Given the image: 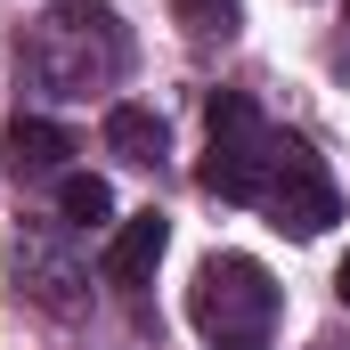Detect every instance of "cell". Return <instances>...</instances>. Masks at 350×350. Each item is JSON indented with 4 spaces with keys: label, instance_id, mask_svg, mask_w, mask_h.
<instances>
[{
    "label": "cell",
    "instance_id": "obj_11",
    "mask_svg": "<svg viewBox=\"0 0 350 350\" xmlns=\"http://www.w3.org/2000/svg\"><path fill=\"white\" fill-rule=\"evenodd\" d=\"M334 293H342V301H350V253H342V269H334Z\"/></svg>",
    "mask_w": 350,
    "mask_h": 350
},
{
    "label": "cell",
    "instance_id": "obj_9",
    "mask_svg": "<svg viewBox=\"0 0 350 350\" xmlns=\"http://www.w3.org/2000/svg\"><path fill=\"white\" fill-rule=\"evenodd\" d=\"M57 212H66V228H106L114 220V187L90 172H66L57 179Z\"/></svg>",
    "mask_w": 350,
    "mask_h": 350
},
{
    "label": "cell",
    "instance_id": "obj_2",
    "mask_svg": "<svg viewBox=\"0 0 350 350\" xmlns=\"http://www.w3.org/2000/svg\"><path fill=\"white\" fill-rule=\"evenodd\" d=\"M187 326L212 350H253L277 326V277L253 253H212L187 285Z\"/></svg>",
    "mask_w": 350,
    "mask_h": 350
},
{
    "label": "cell",
    "instance_id": "obj_3",
    "mask_svg": "<svg viewBox=\"0 0 350 350\" xmlns=\"http://www.w3.org/2000/svg\"><path fill=\"white\" fill-rule=\"evenodd\" d=\"M204 122H212V147H204V187H212V196H228V204H261L269 155H277V122H269L245 90H220Z\"/></svg>",
    "mask_w": 350,
    "mask_h": 350
},
{
    "label": "cell",
    "instance_id": "obj_4",
    "mask_svg": "<svg viewBox=\"0 0 350 350\" xmlns=\"http://www.w3.org/2000/svg\"><path fill=\"white\" fill-rule=\"evenodd\" d=\"M261 212L293 237V245H310V237H326L334 220H342V187L334 172L310 155V139H293V131H277V155H269V187H261Z\"/></svg>",
    "mask_w": 350,
    "mask_h": 350
},
{
    "label": "cell",
    "instance_id": "obj_8",
    "mask_svg": "<svg viewBox=\"0 0 350 350\" xmlns=\"http://www.w3.org/2000/svg\"><path fill=\"white\" fill-rule=\"evenodd\" d=\"M106 147L122 155V163H163V114L155 106H106Z\"/></svg>",
    "mask_w": 350,
    "mask_h": 350
},
{
    "label": "cell",
    "instance_id": "obj_1",
    "mask_svg": "<svg viewBox=\"0 0 350 350\" xmlns=\"http://www.w3.org/2000/svg\"><path fill=\"white\" fill-rule=\"evenodd\" d=\"M25 74L49 90V98H90L98 82L122 74V33L98 0H57L41 16V33L25 41Z\"/></svg>",
    "mask_w": 350,
    "mask_h": 350
},
{
    "label": "cell",
    "instance_id": "obj_10",
    "mask_svg": "<svg viewBox=\"0 0 350 350\" xmlns=\"http://www.w3.org/2000/svg\"><path fill=\"white\" fill-rule=\"evenodd\" d=\"M179 25L196 33V41H228L237 25H245V0H172Z\"/></svg>",
    "mask_w": 350,
    "mask_h": 350
},
{
    "label": "cell",
    "instance_id": "obj_7",
    "mask_svg": "<svg viewBox=\"0 0 350 350\" xmlns=\"http://www.w3.org/2000/svg\"><path fill=\"white\" fill-rule=\"evenodd\" d=\"M16 285H33L49 310H66V301H74L66 285H82V269H74V261H57V253L41 245V228H16Z\"/></svg>",
    "mask_w": 350,
    "mask_h": 350
},
{
    "label": "cell",
    "instance_id": "obj_6",
    "mask_svg": "<svg viewBox=\"0 0 350 350\" xmlns=\"http://www.w3.org/2000/svg\"><path fill=\"white\" fill-rule=\"evenodd\" d=\"M0 147H8V163H16V179H33V172H57V163L74 155V131H57V122H41V114H16Z\"/></svg>",
    "mask_w": 350,
    "mask_h": 350
},
{
    "label": "cell",
    "instance_id": "obj_5",
    "mask_svg": "<svg viewBox=\"0 0 350 350\" xmlns=\"http://www.w3.org/2000/svg\"><path fill=\"white\" fill-rule=\"evenodd\" d=\"M163 245H172V220L147 204V212H131L122 228H114V245H106V285H147L155 261H163Z\"/></svg>",
    "mask_w": 350,
    "mask_h": 350
}]
</instances>
